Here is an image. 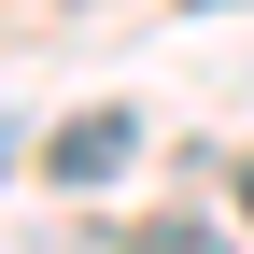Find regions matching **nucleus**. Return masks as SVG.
I'll use <instances>...</instances> for the list:
<instances>
[{"label": "nucleus", "mask_w": 254, "mask_h": 254, "mask_svg": "<svg viewBox=\"0 0 254 254\" xmlns=\"http://www.w3.org/2000/svg\"><path fill=\"white\" fill-rule=\"evenodd\" d=\"M127 155H141V127H127V113H71V127L43 141V170H57V184H113Z\"/></svg>", "instance_id": "f257e3e1"}, {"label": "nucleus", "mask_w": 254, "mask_h": 254, "mask_svg": "<svg viewBox=\"0 0 254 254\" xmlns=\"http://www.w3.org/2000/svg\"><path fill=\"white\" fill-rule=\"evenodd\" d=\"M127 254H240V240L198 226V212H155V226H127Z\"/></svg>", "instance_id": "f03ea898"}, {"label": "nucleus", "mask_w": 254, "mask_h": 254, "mask_svg": "<svg viewBox=\"0 0 254 254\" xmlns=\"http://www.w3.org/2000/svg\"><path fill=\"white\" fill-rule=\"evenodd\" d=\"M240 226H254V170H240Z\"/></svg>", "instance_id": "7ed1b4c3"}, {"label": "nucleus", "mask_w": 254, "mask_h": 254, "mask_svg": "<svg viewBox=\"0 0 254 254\" xmlns=\"http://www.w3.org/2000/svg\"><path fill=\"white\" fill-rule=\"evenodd\" d=\"M0 170H14V127H0Z\"/></svg>", "instance_id": "20e7f679"}]
</instances>
